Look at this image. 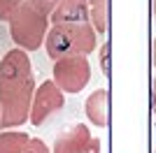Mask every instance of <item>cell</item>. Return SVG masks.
Returning <instances> with one entry per match:
<instances>
[{
	"label": "cell",
	"instance_id": "3",
	"mask_svg": "<svg viewBox=\"0 0 156 153\" xmlns=\"http://www.w3.org/2000/svg\"><path fill=\"white\" fill-rule=\"evenodd\" d=\"M35 76L28 81L0 88V127L2 130H16L30 118L33 95H35Z\"/></svg>",
	"mask_w": 156,
	"mask_h": 153
},
{
	"label": "cell",
	"instance_id": "2",
	"mask_svg": "<svg viewBox=\"0 0 156 153\" xmlns=\"http://www.w3.org/2000/svg\"><path fill=\"white\" fill-rule=\"evenodd\" d=\"M7 28H9V37L16 44V49H23L30 53V51H37L40 46H44L51 21L44 12H40L35 5H30L26 0L14 12L12 19L7 21Z\"/></svg>",
	"mask_w": 156,
	"mask_h": 153
},
{
	"label": "cell",
	"instance_id": "7",
	"mask_svg": "<svg viewBox=\"0 0 156 153\" xmlns=\"http://www.w3.org/2000/svg\"><path fill=\"white\" fill-rule=\"evenodd\" d=\"M30 76H33V65H30L28 51L14 46L0 58V88L23 83Z\"/></svg>",
	"mask_w": 156,
	"mask_h": 153
},
{
	"label": "cell",
	"instance_id": "15",
	"mask_svg": "<svg viewBox=\"0 0 156 153\" xmlns=\"http://www.w3.org/2000/svg\"><path fill=\"white\" fill-rule=\"evenodd\" d=\"M26 153H51V148L47 146L42 139H37V137H33L30 139V144H28V148H26Z\"/></svg>",
	"mask_w": 156,
	"mask_h": 153
},
{
	"label": "cell",
	"instance_id": "12",
	"mask_svg": "<svg viewBox=\"0 0 156 153\" xmlns=\"http://www.w3.org/2000/svg\"><path fill=\"white\" fill-rule=\"evenodd\" d=\"M26 0H0V21H9L14 16V12L19 9L21 5H23Z\"/></svg>",
	"mask_w": 156,
	"mask_h": 153
},
{
	"label": "cell",
	"instance_id": "13",
	"mask_svg": "<svg viewBox=\"0 0 156 153\" xmlns=\"http://www.w3.org/2000/svg\"><path fill=\"white\" fill-rule=\"evenodd\" d=\"M110 49H112L110 42H103L100 51H98V56H100V70H103L105 76H110Z\"/></svg>",
	"mask_w": 156,
	"mask_h": 153
},
{
	"label": "cell",
	"instance_id": "19",
	"mask_svg": "<svg viewBox=\"0 0 156 153\" xmlns=\"http://www.w3.org/2000/svg\"><path fill=\"white\" fill-rule=\"evenodd\" d=\"M154 153H156V151H154Z\"/></svg>",
	"mask_w": 156,
	"mask_h": 153
},
{
	"label": "cell",
	"instance_id": "18",
	"mask_svg": "<svg viewBox=\"0 0 156 153\" xmlns=\"http://www.w3.org/2000/svg\"><path fill=\"white\" fill-rule=\"evenodd\" d=\"M0 132H2V127H0Z\"/></svg>",
	"mask_w": 156,
	"mask_h": 153
},
{
	"label": "cell",
	"instance_id": "8",
	"mask_svg": "<svg viewBox=\"0 0 156 153\" xmlns=\"http://www.w3.org/2000/svg\"><path fill=\"white\" fill-rule=\"evenodd\" d=\"M51 25H82L91 23L89 0H63L49 16Z\"/></svg>",
	"mask_w": 156,
	"mask_h": 153
},
{
	"label": "cell",
	"instance_id": "6",
	"mask_svg": "<svg viewBox=\"0 0 156 153\" xmlns=\"http://www.w3.org/2000/svg\"><path fill=\"white\" fill-rule=\"evenodd\" d=\"M51 153H100V139L89 132V125L75 123L54 139Z\"/></svg>",
	"mask_w": 156,
	"mask_h": 153
},
{
	"label": "cell",
	"instance_id": "4",
	"mask_svg": "<svg viewBox=\"0 0 156 153\" xmlns=\"http://www.w3.org/2000/svg\"><path fill=\"white\" fill-rule=\"evenodd\" d=\"M51 79L63 93H82L91 81V63L89 56H70L56 60L51 67Z\"/></svg>",
	"mask_w": 156,
	"mask_h": 153
},
{
	"label": "cell",
	"instance_id": "14",
	"mask_svg": "<svg viewBox=\"0 0 156 153\" xmlns=\"http://www.w3.org/2000/svg\"><path fill=\"white\" fill-rule=\"evenodd\" d=\"M28 2H30V5H35L40 12H44L47 16H51V12L61 5V2H63V0H28Z\"/></svg>",
	"mask_w": 156,
	"mask_h": 153
},
{
	"label": "cell",
	"instance_id": "9",
	"mask_svg": "<svg viewBox=\"0 0 156 153\" xmlns=\"http://www.w3.org/2000/svg\"><path fill=\"white\" fill-rule=\"evenodd\" d=\"M84 114L89 118V123L96 127H107L110 118H107V90L96 88L84 102Z\"/></svg>",
	"mask_w": 156,
	"mask_h": 153
},
{
	"label": "cell",
	"instance_id": "1",
	"mask_svg": "<svg viewBox=\"0 0 156 153\" xmlns=\"http://www.w3.org/2000/svg\"><path fill=\"white\" fill-rule=\"evenodd\" d=\"M98 46V32L91 23L51 25L44 39V51L54 63L70 56H89Z\"/></svg>",
	"mask_w": 156,
	"mask_h": 153
},
{
	"label": "cell",
	"instance_id": "16",
	"mask_svg": "<svg viewBox=\"0 0 156 153\" xmlns=\"http://www.w3.org/2000/svg\"><path fill=\"white\" fill-rule=\"evenodd\" d=\"M151 114H156V79L151 81Z\"/></svg>",
	"mask_w": 156,
	"mask_h": 153
},
{
	"label": "cell",
	"instance_id": "17",
	"mask_svg": "<svg viewBox=\"0 0 156 153\" xmlns=\"http://www.w3.org/2000/svg\"><path fill=\"white\" fill-rule=\"evenodd\" d=\"M151 65L156 67V37H154V42H151Z\"/></svg>",
	"mask_w": 156,
	"mask_h": 153
},
{
	"label": "cell",
	"instance_id": "11",
	"mask_svg": "<svg viewBox=\"0 0 156 153\" xmlns=\"http://www.w3.org/2000/svg\"><path fill=\"white\" fill-rule=\"evenodd\" d=\"M89 14L93 30L98 35L107 32V0H89Z\"/></svg>",
	"mask_w": 156,
	"mask_h": 153
},
{
	"label": "cell",
	"instance_id": "5",
	"mask_svg": "<svg viewBox=\"0 0 156 153\" xmlns=\"http://www.w3.org/2000/svg\"><path fill=\"white\" fill-rule=\"evenodd\" d=\"M63 104H65V93L54 83V79H47L35 88L28 123H33L35 127L44 125L47 118H51V114H56Z\"/></svg>",
	"mask_w": 156,
	"mask_h": 153
},
{
	"label": "cell",
	"instance_id": "10",
	"mask_svg": "<svg viewBox=\"0 0 156 153\" xmlns=\"http://www.w3.org/2000/svg\"><path fill=\"white\" fill-rule=\"evenodd\" d=\"M30 134L23 130H2L0 132V153H26L30 144Z\"/></svg>",
	"mask_w": 156,
	"mask_h": 153
}]
</instances>
